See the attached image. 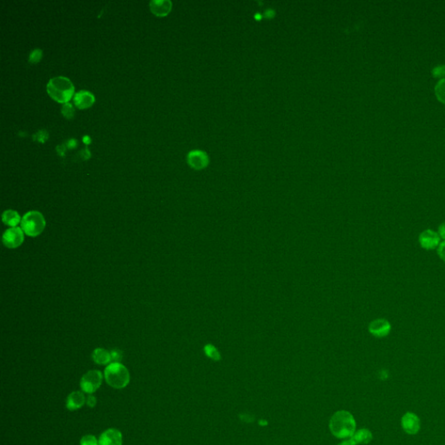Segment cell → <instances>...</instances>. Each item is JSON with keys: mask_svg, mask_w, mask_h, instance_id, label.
<instances>
[{"mask_svg": "<svg viewBox=\"0 0 445 445\" xmlns=\"http://www.w3.org/2000/svg\"><path fill=\"white\" fill-rule=\"evenodd\" d=\"M111 353V359L112 363H120L123 358V352L118 349H114L110 352Z\"/></svg>", "mask_w": 445, "mask_h": 445, "instance_id": "obj_24", "label": "cell"}, {"mask_svg": "<svg viewBox=\"0 0 445 445\" xmlns=\"http://www.w3.org/2000/svg\"><path fill=\"white\" fill-rule=\"evenodd\" d=\"M329 430L336 438H351L356 432V421L346 411L336 412L329 421Z\"/></svg>", "mask_w": 445, "mask_h": 445, "instance_id": "obj_1", "label": "cell"}, {"mask_svg": "<svg viewBox=\"0 0 445 445\" xmlns=\"http://www.w3.org/2000/svg\"><path fill=\"white\" fill-rule=\"evenodd\" d=\"M172 3L170 0H151L150 11L157 17H165L172 11Z\"/></svg>", "mask_w": 445, "mask_h": 445, "instance_id": "obj_12", "label": "cell"}, {"mask_svg": "<svg viewBox=\"0 0 445 445\" xmlns=\"http://www.w3.org/2000/svg\"><path fill=\"white\" fill-rule=\"evenodd\" d=\"M91 356H92L94 362L99 365H105V364L112 363L111 353L105 349L97 348L94 350Z\"/></svg>", "mask_w": 445, "mask_h": 445, "instance_id": "obj_15", "label": "cell"}, {"mask_svg": "<svg viewBox=\"0 0 445 445\" xmlns=\"http://www.w3.org/2000/svg\"><path fill=\"white\" fill-rule=\"evenodd\" d=\"M24 234L25 233L23 232L22 229L19 227L8 229L3 235V243L4 246L7 247L9 249H16L20 246L25 239Z\"/></svg>", "mask_w": 445, "mask_h": 445, "instance_id": "obj_6", "label": "cell"}, {"mask_svg": "<svg viewBox=\"0 0 445 445\" xmlns=\"http://www.w3.org/2000/svg\"><path fill=\"white\" fill-rule=\"evenodd\" d=\"M2 220L4 222V225L11 226L12 227H17V225L19 223H21V217L19 216V214L13 209H7L4 211V213L2 215Z\"/></svg>", "mask_w": 445, "mask_h": 445, "instance_id": "obj_16", "label": "cell"}, {"mask_svg": "<svg viewBox=\"0 0 445 445\" xmlns=\"http://www.w3.org/2000/svg\"><path fill=\"white\" fill-rule=\"evenodd\" d=\"M105 381L114 389L125 388L130 383L127 368L120 363H111L105 370Z\"/></svg>", "mask_w": 445, "mask_h": 445, "instance_id": "obj_3", "label": "cell"}, {"mask_svg": "<svg viewBox=\"0 0 445 445\" xmlns=\"http://www.w3.org/2000/svg\"><path fill=\"white\" fill-rule=\"evenodd\" d=\"M80 445H99V444L96 437L92 435H86L81 439Z\"/></svg>", "mask_w": 445, "mask_h": 445, "instance_id": "obj_21", "label": "cell"}, {"mask_svg": "<svg viewBox=\"0 0 445 445\" xmlns=\"http://www.w3.org/2000/svg\"><path fill=\"white\" fill-rule=\"evenodd\" d=\"M99 445H122L123 437L119 430L109 429L102 433L98 439Z\"/></svg>", "mask_w": 445, "mask_h": 445, "instance_id": "obj_10", "label": "cell"}, {"mask_svg": "<svg viewBox=\"0 0 445 445\" xmlns=\"http://www.w3.org/2000/svg\"><path fill=\"white\" fill-rule=\"evenodd\" d=\"M42 54L43 53L40 49H35L30 53L29 61L30 63H38L42 59Z\"/></svg>", "mask_w": 445, "mask_h": 445, "instance_id": "obj_23", "label": "cell"}, {"mask_svg": "<svg viewBox=\"0 0 445 445\" xmlns=\"http://www.w3.org/2000/svg\"><path fill=\"white\" fill-rule=\"evenodd\" d=\"M46 89L50 97L64 105L71 100L75 90L71 80L62 76L50 79Z\"/></svg>", "mask_w": 445, "mask_h": 445, "instance_id": "obj_2", "label": "cell"}, {"mask_svg": "<svg viewBox=\"0 0 445 445\" xmlns=\"http://www.w3.org/2000/svg\"><path fill=\"white\" fill-rule=\"evenodd\" d=\"M420 246L426 251L437 249L441 243V238L438 236V232L433 230L427 229L421 232L418 237Z\"/></svg>", "mask_w": 445, "mask_h": 445, "instance_id": "obj_7", "label": "cell"}, {"mask_svg": "<svg viewBox=\"0 0 445 445\" xmlns=\"http://www.w3.org/2000/svg\"><path fill=\"white\" fill-rule=\"evenodd\" d=\"M102 381L103 375L99 370H90L81 378L80 387L84 392L92 394L99 389Z\"/></svg>", "mask_w": 445, "mask_h": 445, "instance_id": "obj_5", "label": "cell"}, {"mask_svg": "<svg viewBox=\"0 0 445 445\" xmlns=\"http://www.w3.org/2000/svg\"><path fill=\"white\" fill-rule=\"evenodd\" d=\"M438 232L439 237L443 241H445V222L442 223L441 225L438 226V232Z\"/></svg>", "mask_w": 445, "mask_h": 445, "instance_id": "obj_26", "label": "cell"}, {"mask_svg": "<svg viewBox=\"0 0 445 445\" xmlns=\"http://www.w3.org/2000/svg\"><path fill=\"white\" fill-rule=\"evenodd\" d=\"M74 112H75V110H74V107L72 106L71 104H69V103H66V104H64L63 105V107H62V114L64 115L66 119H71L74 116Z\"/></svg>", "mask_w": 445, "mask_h": 445, "instance_id": "obj_20", "label": "cell"}, {"mask_svg": "<svg viewBox=\"0 0 445 445\" xmlns=\"http://www.w3.org/2000/svg\"><path fill=\"white\" fill-rule=\"evenodd\" d=\"M432 75L434 76L435 78H438V79H445V65L440 64V65L433 68Z\"/></svg>", "mask_w": 445, "mask_h": 445, "instance_id": "obj_22", "label": "cell"}, {"mask_svg": "<svg viewBox=\"0 0 445 445\" xmlns=\"http://www.w3.org/2000/svg\"><path fill=\"white\" fill-rule=\"evenodd\" d=\"M351 439L356 445H367L372 440V433L367 429H362L356 431Z\"/></svg>", "mask_w": 445, "mask_h": 445, "instance_id": "obj_17", "label": "cell"}, {"mask_svg": "<svg viewBox=\"0 0 445 445\" xmlns=\"http://www.w3.org/2000/svg\"><path fill=\"white\" fill-rule=\"evenodd\" d=\"M45 217L38 210H30L25 214L21 220V229L29 237H38L45 228Z\"/></svg>", "mask_w": 445, "mask_h": 445, "instance_id": "obj_4", "label": "cell"}, {"mask_svg": "<svg viewBox=\"0 0 445 445\" xmlns=\"http://www.w3.org/2000/svg\"><path fill=\"white\" fill-rule=\"evenodd\" d=\"M438 255L442 261L445 263V241H443L438 247Z\"/></svg>", "mask_w": 445, "mask_h": 445, "instance_id": "obj_25", "label": "cell"}, {"mask_svg": "<svg viewBox=\"0 0 445 445\" xmlns=\"http://www.w3.org/2000/svg\"><path fill=\"white\" fill-rule=\"evenodd\" d=\"M205 352L206 355L210 357L211 359L218 360L220 359V354L217 352V349L214 347L211 344H207L205 347Z\"/></svg>", "mask_w": 445, "mask_h": 445, "instance_id": "obj_19", "label": "cell"}, {"mask_svg": "<svg viewBox=\"0 0 445 445\" xmlns=\"http://www.w3.org/2000/svg\"><path fill=\"white\" fill-rule=\"evenodd\" d=\"M391 331V325L386 318L375 319L369 325V332L375 337L384 338Z\"/></svg>", "mask_w": 445, "mask_h": 445, "instance_id": "obj_8", "label": "cell"}, {"mask_svg": "<svg viewBox=\"0 0 445 445\" xmlns=\"http://www.w3.org/2000/svg\"><path fill=\"white\" fill-rule=\"evenodd\" d=\"M188 163L192 168L200 170L205 168L208 165V157L204 151L201 150H192L188 154Z\"/></svg>", "mask_w": 445, "mask_h": 445, "instance_id": "obj_11", "label": "cell"}, {"mask_svg": "<svg viewBox=\"0 0 445 445\" xmlns=\"http://www.w3.org/2000/svg\"><path fill=\"white\" fill-rule=\"evenodd\" d=\"M95 97L88 90H80L74 96V104L79 109L89 108L93 105Z\"/></svg>", "mask_w": 445, "mask_h": 445, "instance_id": "obj_13", "label": "cell"}, {"mask_svg": "<svg viewBox=\"0 0 445 445\" xmlns=\"http://www.w3.org/2000/svg\"><path fill=\"white\" fill-rule=\"evenodd\" d=\"M86 397L84 393L81 391H73L71 392L67 397L66 400V408L69 411L73 412L76 410H79L86 404Z\"/></svg>", "mask_w": 445, "mask_h": 445, "instance_id": "obj_14", "label": "cell"}, {"mask_svg": "<svg viewBox=\"0 0 445 445\" xmlns=\"http://www.w3.org/2000/svg\"><path fill=\"white\" fill-rule=\"evenodd\" d=\"M401 424L408 434H416L420 430V419L413 412L405 413L401 420Z\"/></svg>", "mask_w": 445, "mask_h": 445, "instance_id": "obj_9", "label": "cell"}, {"mask_svg": "<svg viewBox=\"0 0 445 445\" xmlns=\"http://www.w3.org/2000/svg\"><path fill=\"white\" fill-rule=\"evenodd\" d=\"M339 445H356L353 440L352 439H350V440H346V441L343 442V443H341Z\"/></svg>", "mask_w": 445, "mask_h": 445, "instance_id": "obj_28", "label": "cell"}, {"mask_svg": "<svg viewBox=\"0 0 445 445\" xmlns=\"http://www.w3.org/2000/svg\"><path fill=\"white\" fill-rule=\"evenodd\" d=\"M86 404H87V405H88L89 407H95L96 404H97V398L95 397V396L90 394V396L87 397V399H86Z\"/></svg>", "mask_w": 445, "mask_h": 445, "instance_id": "obj_27", "label": "cell"}, {"mask_svg": "<svg viewBox=\"0 0 445 445\" xmlns=\"http://www.w3.org/2000/svg\"><path fill=\"white\" fill-rule=\"evenodd\" d=\"M435 93H436L438 100L443 104H445V79L438 81L437 86L435 87Z\"/></svg>", "mask_w": 445, "mask_h": 445, "instance_id": "obj_18", "label": "cell"}]
</instances>
